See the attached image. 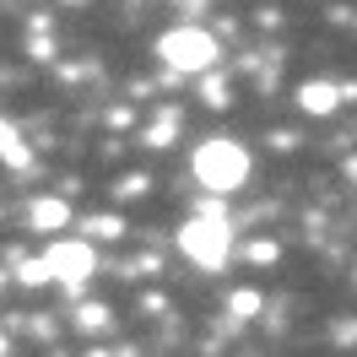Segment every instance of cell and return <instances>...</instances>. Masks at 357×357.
I'll use <instances>...</instances> for the list:
<instances>
[{"instance_id":"6da1fadb","label":"cell","mask_w":357,"mask_h":357,"mask_svg":"<svg viewBox=\"0 0 357 357\" xmlns=\"http://www.w3.org/2000/svg\"><path fill=\"white\" fill-rule=\"evenodd\" d=\"M195 178H201L206 190H217V195H233L238 184L249 178V146L238 141H206L201 152H195Z\"/></svg>"},{"instance_id":"7a4b0ae2","label":"cell","mask_w":357,"mask_h":357,"mask_svg":"<svg viewBox=\"0 0 357 357\" xmlns=\"http://www.w3.org/2000/svg\"><path fill=\"white\" fill-rule=\"evenodd\" d=\"M178 249L201 271H222L227 255H233V227L222 217H190V222L178 227Z\"/></svg>"},{"instance_id":"3957f363","label":"cell","mask_w":357,"mask_h":357,"mask_svg":"<svg viewBox=\"0 0 357 357\" xmlns=\"http://www.w3.org/2000/svg\"><path fill=\"white\" fill-rule=\"evenodd\" d=\"M157 60H168L174 70H211L217 66V38L206 27H174L157 38Z\"/></svg>"},{"instance_id":"277c9868","label":"cell","mask_w":357,"mask_h":357,"mask_svg":"<svg viewBox=\"0 0 357 357\" xmlns=\"http://www.w3.org/2000/svg\"><path fill=\"white\" fill-rule=\"evenodd\" d=\"M44 260H49V276H54V282H66V287H82V282L92 276V244H87V238L49 244Z\"/></svg>"},{"instance_id":"5b68a950","label":"cell","mask_w":357,"mask_h":357,"mask_svg":"<svg viewBox=\"0 0 357 357\" xmlns=\"http://www.w3.org/2000/svg\"><path fill=\"white\" fill-rule=\"evenodd\" d=\"M298 109L303 114H335L341 109V87H331V82H303V87H298Z\"/></svg>"},{"instance_id":"8992f818","label":"cell","mask_w":357,"mask_h":357,"mask_svg":"<svg viewBox=\"0 0 357 357\" xmlns=\"http://www.w3.org/2000/svg\"><path fill=\"white\" fill-rule=\"evenodd\" d=\"M27 222L38 227V233H54V227H66V222H70V206H66V201H54V195H44V201L27 206Z\"/></svg>"},{"instance_id":"52a82bcc","label":"cell","mask_w":357,"mask_h":357,"mask_svg":"<svg viewBox=\"0 0 357 357\" xmlns=\"http://www.w3.org/2000/svg\"><path fill=\"white\" fill-rule=\"evenodd\" d=\"M0 157H6L11 168H27V146H22V135L11 130L6 119H0Z\"/></svg>"},{"instance_id":"ba28073f","label":"cell","mask_w":357,"mask_h":357,"mask_svg":"<svg viewBox=\"0 0 357 357\" xmlns=\"http://www.w3.org/2000/svg\"><path fill=\"white\" fill-rule=\"evenodd\" d=\"M109 319L114 314L103 309V303H82V309H76V325H82V331H109Z\"/></svg>"},{"instance_id":"9c48e42d","label":"cell","mask_w":357,"mask_h":357,"mask_svg":"<svg viewBox=\"0 0 357 357\" xmlns=\"http://www.w3.org/2000/svg\"><path fill=\"white\" fill-rule=\"evenodd\" d=\"M227 314H233V319H249V314H260V292L238 287L233 298H227Z\"/></svg>"},{"instance_id":"30bf717a","label":"cell","mask_w":357,"mask_h":357,"mask_svg":"<svg viewBox=\"0 0 357 357\" xmlns=\"http://www.w3.org/2000/svg\"><path fill=\"white\" fill-rule=\"evenodd\" d=\"M174 130H178V109H168L152 130H146V146H168V141H174Z\"/></svg>"},{"instance_id":"8fae6325","label":"cell","mask_w":357,"mask_h":357,"mask_svg":"<svg viewBox=\"0 0 357 357\" xmlns=\"http://www.w3.org/2000/svg\"><path fill=\"white\" fill-rule=\"evenodd\" d=\"M17 282H22V287H44V282H54V276H49V260H22V266H17Z\"/></svg>"},{"instance_id":"7c38bea8","label":"cell","mask_w":357,"mask_h":357,"mask_svg":"<svg viewBox=\"0 0 357 357\" xmlns=\"http://www.w3.org/2000/svg\"><path fill=\"white\" fill-rule=\"evenodd\" d=\"M82 233H92V238H119V217H87Z\"/></svg>"},{"instance_id":"4fadbf2b","label":"cell","mask_w":357,"mask_h":357,"mask_svg":"<svg viewBox=\"0 0 357 357\" xmlns=\"http://www.w3.org/2000/svg\"><path fill=\"white\" fill-rule=\"evenodd\" d=\"M206 98H211V109H227V103H222V98H227V87H222V82H217V76L206 82Z\"/></svg>"}]
</instances>
